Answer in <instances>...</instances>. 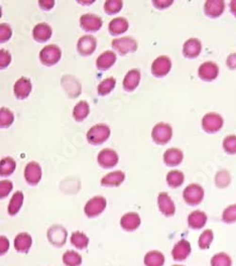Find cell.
<instances>
[{"mask_svg":"<svg viewBox=\"0 0 236 266\" xmlns=\"http://www.w3.org/2000/svg\"><path fill=\"white\" fill-rule=\"evenodd\" d=\"M110 135H111V129L109 126L104 124H98L96 126H92L89 129L87 132V140L89 144L93 146H99L108 140Z\"/></svg>","mask_w":236,"mask_h":266,"instance_id":"cell-1","label":"cell"},{"mask_svg":"<svg viewBox=\"0 0 236 266\" xmlns=\"http://www.w3.org/2000/svg\"><path fill=\"white\" fill-rule=\"evenodd\" d=\"M183 196L189 206H198L204 198V189L197 183L189 184L183 192Z\"/></svg>","mask_w":236,"mask_h":266,"instance_id":"cell-2","label":"cell"},{"mask_svg":"<svg viewBox=\"0 0 236 266\" xmlns=\"http://www.w3.org/2000/svg\"><path fill=\"white\" fill-rule=\"evenodd\" d=\"M40 60L41 62L46 66H52L59 62L62 57V51L58 45L49 44L44 46V48L40 51Z\"/></svg>","mask_w":236,"mask_h":266,"instance_id":"cell-3","label":"cell"},{"mask_svg":"<svg viewBox=\"0 0 236 266\" xmlns=\"http://www.w3.org/2000/svg\"><path fill=\"white\" fill-rule=\"evenodd\" d=\"M223 125H224V119L219 113L216 112L206 113L201 121L202 128L208 133H215L219 131L223 127Z\"/></svg>","mask_w":236,"mask_h":266,"instance_id":"cell-4","label":"cell"},{"mask_svg":"<svg viewBox=\"0 0 236 266\" xmlns=\"http://www.w3.org/2000/svg\"><path fill=\"white\" fill-rule=\"evenodd\" d=\"M111 45L113 49H115L122 56H125L129 53L135 52L138 48V44L136 40L133 38L129 37V36L114 39L111 42Z\"/></svg>","mask_w":236,"mask_h":266,"instance_id":"cell-5","label":"cell"},{"mask_svg":"<svg viewBox=\"0 0 236 266\" xmlns=\"http://www.w3.org/2000/svg\"><path fill=\"white\" fill-rule=\"evenodd\" d=\"M172 127L166 123H159L152 129V139L157 145L163 146L167 144L172 138Z\"/></svg>","mask_w":236,"mask_h":266,"instance_id":"cell-6","label":"cell"},{"mask_svg":"<svg viewBox=\"0 0 236 266\" xmlns=\"http://www.w3.org/2000/svg\"><path fill=\"white\" fill-rule=\"evenodd\" d=\"M106 206H107V201L105 200V197L97 195V196L91 198L85 204L84 213L90 218L96 217L103 213Z\"/></svg>","mask_w":236,"mask_h":266,"instance_id":"cell-7","label":"cell"},{"mask_svg":"<svg viewBox=\"0 0 236 266\" xmlns=\"http://www.w3.org/2000/svg\"><path fill=\"white\" fill-rule=\"evenodd\" d=\"M47 239L52 245L61 247L67 243V229L60 225H54L47 230Z\"/></svg>","mask_w":236,"mask_h":266,"instance_id":"cell-8","label":"cell"},{"mask_svg":"<svg viewBox=\"0 0 236 266\" xmlns=\"http://www.w3.org/2000/svg\"><path fill=\"white\" fill-rule=\"evenodd\" d=\"M80 24H81L82 30L88 31V32H96L97 30H100L103 21L98 15L85 14V15H81Z\"/></svg>","mask_w":236,"mask_h":266,"instance_id":"cell-9","label":"cell"},{"mask_svg":"<svg viewBox=\"0 0 236 266\" xmlns=\"http://www.w3.org/2000/svg\"><path fill=\"white\" fill-rule=\"evenodd\" d=\"M171 67V59L166 56H160L153 61L151 65V72L156 78H163L169 73Z\"/></svg>","mask_w":236,"mask_h":266,"instance_id":"cell-10","label":"cell"},{"mask_svg":"<svg viewBox=\"0 0 236 266\" xmlns=\"http://www.w3.org/2000/svg\"><path fill=\"white\" fill-rule=\"evenodd\" d=\"M199 77L205 82H212L219 74V67L214 61H205L199 67Z\"/></svg>","mask_w":236,"mask_h":266,"instance_id":"cell-11","label":"cell"},{"mask_svg":"<svg viewBox=\"0 0 236 266\" xmlns=\"http://www.w3.org/2000/svg\"><path fill=\"white\" fill-rule=\"evenodd\" d=\"M97 162L102 168H105V169L112 168L117 164V153L112 149L105 148L98 153Z\"/></svg>","mask_w":236,"mask_h":266,"instance_id":"cell-12","label":"cell"},{"mask_svg":"<svg viewBox=\"0 0 236 266\" xmlns=\"http://www.w3.org/2000/svg\"><path fill=\"white\" fill-rule=\"evenodd\" d=\"M26 181L30 185H37L42 178V168L36 162H30L27 164L24 171Z\"/></svg>","mask_w":236,"mask_h":266,"instance_id":"cell-13","label":"cell"},{"mask_svg":"<svg viewBox=\"0 0 236 266\" xmlns=\"http://www.w3.org/2000/svg\"><path fill=\"white\" fill-rule=\"evenodd\" d=\"M77 48L79 53L82 56L92 55L96 48V38L92 35H84L80 38L77 44Z\"/></svg>","mask_w":236,"mask_h":266,"instance_id":"cell-14","label":"cell"},{"mask_svg":"<svg viewBox=\"0 0 236 266\" xmlns=\"http://www.w3.org/2000/svg\"><path fill=\"white\" fill-rule=\"evenodd\" d=\"M192 248H191V244L186 241V240H181L179 241L177 244H175V246L173 247L172 250V257L175 260L178 261H182L187 259L189 257V255L191 254Z\"/></svg>","mask_w":236,"mask_h":266,"instance_id":"cell-15","label":"cell"},{"mask_svg":"<svg viewBox=\"0 0 236 266\" xmlns=\"http://www.w3.org/2000/svg\"><path fill=\"white\" fill-rule=\"evenodd\" d=\"M158 206L162 215L173 216L176 213V207L168 193L160 192L158 195Z\"/></svg>","mask_w":236,"mask_h":266,"instance_id":"cell-16","label":"cell"},{"mask_svg":"<svg viewBox=\"0 0 236 266\" xmlns=\"http://www.w3.org/2000/svg\"><path fill=\"white\" fill-rule=\"evenodd\" d=\"M225 11L223 0H208L204 4V13L210 18H217Z\"/></svg>","mask_w":236,"mask_h":266,"instance_id":"cell-17","label":"cell"},{"mask_svg":"<svg viewBox=\"0 0 236 266\" xmlns=\"http://www.w3.org/2000/svg\"><path fill=\"white\" fill-rule=\"evenodd\" d=\"M201 50H202V44L197 38H190L189 40H187L183 47V53L185 57L188 59L197 58Z\"/></svg>","mask_w":236,"mask_h":266,"instance_id":"cell-18","label":"cell"},{"mask_svg":"<svg viewBox=\"0 0 236 266\" xmlns=\"http://www.w3.org/2000/svg\"><path fill=\"white\" fill-rule=\"evenodd\" d=\"M32 90V85H31V82L30 79L22 77L21 79H19L17 82H15V95L18 99H25L28 96H30Z\"/></svg>","mask_w":236,"mask_h":266,"instance_id":"cell-19","label":"cell"},{"mask_svg":"<svg viewBox=\"0 0 236 266\" xmlns=\"http://www.w3.org/2000/svg\"><path fill=\"white\" fill-rule=\"evenodd\" d=\"M208 221V216L202 211H194L188 215V226L193 229H203Z\"/></svg>","mask_w":236,"mask_h":266,"instance_id":"cell-20","label":"cell"},{"mask_svg":"<svg viewBox=\"0 0 236 266\" xmlns=\"http://www.w3.org/2000/svg\"><path fill=\"white\" fill-rule=\"evenodd\" d=\"M52 35L50 26L46 23H40L34 27L32 30V36L34 40L39 43H44L49 40Z\"/></svg>","mask_w":236,"mask_h":266,"instance_id":"cell-21","label":"cell"},{"mask_svg":"<svg viewBox=\"0 0 236 266\" xmlns=\"http://www.w3.org/2000/svg\"><path fill=\"white\" fill-rule=\"evenodd\" d=\"M120 225L127 231H133L140 227V216L136 213H128L122 216Z\"/></svg>","mask_w":236,"mask_h":266,"instance_id":"cell-22","label":"cell"},{"mask_svg":"<svg viewBox=\"0 0 236 266\" xmlns=\"http://www.w3.org/2000/svg\"><path fill=\"white\" fill-rule=\"evenodd\" d=\"M184 160V153L179 148H169L163 154V161L167 166H178Z\"/></svg>","mask_w":236,"mask_h":266,"instance_id":"cell-23","label":"cell"},{"mask_svg":"<svg viewBox=\"0 0 236 266\" xmlns=\"http://www.w3.org/2000/svg\"><path fill=\"white\" fill-rule=\"evenodd\" d=\"M141 80L140 71L138 69L130 70L123 81V88L127 92H133L138 87Z\"/></svg>","mask_w":236,"mask_h":266,"instance_id":"cell-24","label":"cell"},{"mask_svg":"<svg viewBox=\"0 0 236 266\" xmlns=\"http://www.w3.org/2000/svg\"><path fill=\"white\" fill-rule=\"evenodd\" d=\"M116 60V55L113 51L108 50L99 55L96 59V67L100 71H106L111 68Z\"/></svg>","mask_w":236,"mask_h":266,"instance_id":"cell-25","label":"cell"},{"mask_svg":"<svg viewBox=\"0 0 236 266\" xmlns=\"http://www.w3.org/2000/svg\"><path fill=\"white\" fill-rule=\"evenodd\" d=\"M125 180V174L122 171H113L107 174L101 179V185L105 187H116Z\"/></svg>","mask_w":236,"mask_h":266,"instance_id":"cell-26","label":"cell"},{"mask_svg":"<svg viewBox=\"0 0 236 266\" xmlns=\"http://www.w3.org/2000/svg\"><path fill=\"white\" fill-rule=\"evenodd\" d=\"M15 248L16 251L28 253L32 245V238L29 233H19L15 239Z\"/></svg>","mask_w":236,"mask_h":266,"instance_id":"cell-27","label":"cell"},{"mask_svg":"<svg viewBox=\"0 0 236 266\" xmlns=\"http://www.w3.org/2000/svg\"><path fill=\"white\" fill-rule=\"evenodd\" d=\"M129 29V22L123 17L112 19L109 24V31L111 35H119L126 32Z\"/></svg>","mask_w":236,"mask_h":266,"instance_id":"cell-28","label":"cell"},{"mask_svg":"<svg viewBox=\"0 0 236 266\" xmlns=\"http://www.w3.org/2000/svg\"><path fill=\"white\" fill-rule=\"evenodd\" d=\"M164 260L165 259L162 252L152 250L146 254L144 263L146 266H163Z\"/></svg>","mask_w":236,"mask_h":266,"instance_id":"cell-29","label":"cell"},{"mask_svg":"<svg viewBox=\"0 0 236 266\" xmlns=\"http://www.w3.org/2000/svg\"><path fill=\"white\" fill-rule=\"evenodd\" d=\"M23 202H24V194L22 192L18 191V192H15L13 196H12V200L9 203V206H8V213L10 215H15L22 207Z\"/></svg>","mask_w":236,"mask_h":266,"instance_id":"cell-30","label":"cell"},{"mask_svg":"<svg viewBox=\"0 0 236 266\" xmlns=\"http://www.w3.org/2000/svg\"><path fill=\"white\" fill-rule=\"evenodd\" d=\"M166 181L171 188H178L184 184L185 175L182 171H170L166 176Z\"/></svg>","mask_w":236,"mask_h":266,"instance_id":"cell-31","label":"cell"},{"mask_svg":"<svg viewBox=\"0 0 236 266\" xmlns=\"http://www.w3.org/2000/svg\"><path fill=\"white\" fill-rule=\"evenodd\" d=\"M90 107L86 101H81L77 104L73 110V117L77 122H81L88 116Z\"/></svg>","mask_w":236,"mask_h":266,"instance_id":"cell-32","label":"cell"},{"mask_svg":"<svg viewBox=\"0 0 236 266\" xmlns=\"http://www.w3.org/2000/svg\"><path fill=\"white\" fill-rule=\"evenodd\" d=\"M16 163L11 157H6L1 160L0 163V175L1 177H8L15 172Z\"/></svg>","mask_w":236,"mask_h":266,"instance_id":"cell-33","label":"cell"},{"mask_svg":"<svg viewBox=\"0 0 236 266\" xmlns=\"http://www.w3.org/2000/svg\"><path fill=\"white\" fill-rule=\"evenodd\" d=\"M211 266H232V259L226 252H218L211 259Z\"/></svg>","mask_w":236,"mask_h":266,"instance_id":"cell-34","label":"cell"},{"mask_svg":"<svg viewBox=\"0 0 236 266\" xmlns=\"http://www.w3.org/2000/svg\"><path fill=\"white\" fill-rule=\"evenodd\" d=\"M214 182H215V185L220 189L227 188L231 182V177H230L229 171L226 169L218 171L214 177Z\"/></svg>","mask_w":236,"mask_h":266,"instance_id":"cell-35","label":"cell"},{"mask_svg":"<svg viewBox=\"0 0 236 266\" xmlns=\"http://www.w3.org/2000/svg\"><path fill=\"white\" fill-rule=\"evenodd\" d=\"M71 244L74 245L78 249H85L89 244L88 237L86 236L83 232L76 231L70 239Z\"/></svg>","mask_w":236,"mask_h":266,"instance_id":"cell-36","label":"cell"},{"mask_svg":"<svg viewBox=\"0 0 236 266\" xmlns=\"http://www.w3.org/2000/svg\"><path fill=\"white\" fill-rule=\"evenodd\" d=\"M214 234L212 229H205L199 238V247L200 249H208L214 242Z\"/></svg>","mask_w":236,"mask_h":266,"instance_id":"cell-37","label":"cell"},{"mask_svg":"<svg viewBox=\"0 0 236 266\" xmlns=\"http://www.w3.org/2000/svg\"><path fill=\"white\" fill-rule=\"evenodd\" d=\"M63 261L67 266H80L82 262V259L78 252L67 250L63 256Z\"/></svg>","mask_w":236,"mask_h":266,"instance_id":"cell-38","label":"cell"},{"mask_svg":"<svg viewBox=\"0 0 236 266\" xmlns=\"http://www.w3.org/2000/svg\"><path fill=\"white\" fill-rule=\"evenodd\" d=\"M115 79L114 78H107L99 83L97 87V92L99 96H107L111 93V91L115 87Z\"/></svg>","mask_w":236,"mask_h":266,"instance_id":"cell-39","label":"cell"},{"mask_svg":"<svg viewBox=\"0 0 236 266\" xmlns=\"http://www.w3.org/2000/svg\"><path fill=\"white\" fill-rule=\"evenodd\" d=\"M15 120V116L14 113L10 111L7 108H1L0 109V126L1 127H9Z\"/></svg>","mask_w":236,"mask_h":266,"instance_id":"cell-40","label":"cell"},{"mask_svg":"<svg viewBox=\"0 0 236 266\" xmlns=\"http://www.w3.org/2000/svg\"><path fill=\"white\" fill-rule=\"evenodd\" d=\"M222 221L226 224L236 223V203L225 208L221 215Z\"/></svg>","mask_w":236,"mask_h":266,"instance_id":"cell-41","label":"cell"},{"mask_svg":"<svg viewBox=\"0 0 236 266\" xmlns=\"http://www.w3.org/2000/svg\"><path fill=\"white\" fill-rule=\"evenodd\" d=\"M123 2L121 0H108L104 4V10L108 15H115L121 11Z\"/></svg>","mask_w":236,"mask_h":266,"instance_id":"cell-42","label":"cell"},{"mask_svg":"<svg viewBox=\"0 0 236 266\" xmlns=\"http://www.w3.org/2000/svg\"><path fill=\"white\" fill-rule=\"evenodd\" d=\"M223 149L229 155L236 154V135H228L223 141Z\"/></svg>","mask_w":236,"mask_h":266,"instance_id":"cell-43","label":"cell"},{"mask_svg":"<svg viewBox=\"0 0 236 266\" xmlns=\"http://www.w3.org/2000/svg\"><path fill=\"white\" fill-rule=\"evenodd\" d=\"M13 182L10 180H1L0 181V197L5 198L10 194L13 190Z\"/></svg>","mask_w":236,"mask_h":266,"instance_id":"cell-44","label":"cell"},{"mask_svg":"<svg viewBox=\"0 0 236 266\" xmlns=\"http://www.w3.org/2000/svg\"><path fill=\"white\" fill-rule=\"evenodd\" d=\"M13 30L8 24H1L0 25V42L4 43L7 42L10 38L12 37Z\"/></svg>","mask_w":236,"mask_h":266,"instance_id":"cell-45","label":"cell"},{"mask_svg":"<svg viewBox=\"0 0 236 266\" xmlns=\"http://www.w3.org/2000/svg\"><path fill=\"white\" fill-rule=\"evenodd\" d=\"M11 60H12L11 54L5 49H1L0 50V68L4 69L9 66V64L11 63Z\"/></svg>","mask_w":236,"mask_h":266,"instance_id":"cell-46","label":"cell"},{"mask_svg":"<svg viewBox=\"0 0 236 266\" xmlns=\"http://www.w3.org/2000/svg\"><path fill=\"white\" fill-rule=\"evenodd\" d=\"M172 0H154L153 5L159 10H163L165 8L169 7L172 5Z\"/></svg>","mask_w":236,"mask_h":266,"instance_id":"cell-47","label":"cell"},{"mask_svg":"<svg viewBox=\"0 0 236 266\" xmlns=\"http://www.w3.org/2000/svg\"><path fill=\"white\" fill-rule=\"evenodd\" d=\"M10 247V242L5 236L0 237V253L1 255L5 254Z\"/></svg>","mask_w":236,"mask_h":266,"instance_id":"cell-48","label":"cell"},{"mask_svg":"<svg viewBox=\"0 0 236 266\" xmlns=\"http://www.w3.org/2000/svg\"><path fill=\"white\" fill-rule=\"evenodd\" d=\"M55 5L54 0H40L39 6L42 8L44 11H50Z\"/></svg>","mask_w":236,"mask_h":266,"instance_id":"cell-49","label":"cell"},{"mask_svg":"<svg viewBox=\"0 0 236 266\" xmlns=\"http://www.w3.org/2000/svg\"><path fill=\"white\" fill-rule=\"evenodd\" d=\"M227 66L229 67L230 70H235L236 69V53L229 54L226 60Z\"/></svg>","mask_w":236,"mask_h":266,"instance_id":"cell-50","label":"cell"},{"mask_svg":"<svg viewBox=\"0 0 236 266\" xmlns=\"http://www.w3.org/2000/svg\"><path fill=\"white\" fill-rule=\"evenodd\" d=\"M229 8H230V12H231V14L234 15V16L236 17V0H232V1H230Z\"/></svg>","mask_w":236,"mask_h":266,"instance_id":"cell-51","label":"cell"},{"mask_svg":"<svg viewBox=\"0 0 236 266\" xmlns=\"http://www.w3.org/2000/svg\"><path fill=\"white\" fill-rule=\"evenodd\" d=\"M93 2H95V1H79V3H81V4H88V5L93 4Z\"/></svg>","mask_w":236,"mask_h":266,"instance_id":"cell-52","label":"cell"},{"mask_svg":"<svg viewBox=\"0 0 236 266\" xmlns=\"http://www.w3.org/2000/svg\"><path fill=\"white\" fill-rule=\"evenodd\" d=\"M172 266H184V265H177V264H175V265H172Z\"/></svg>","mask_w":236,"mask_h":266,"instance_id":"cell-53","label":"cell"}]
</instances>
